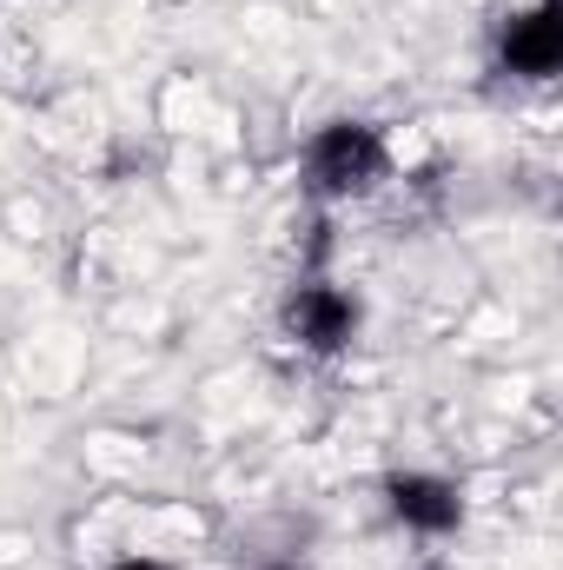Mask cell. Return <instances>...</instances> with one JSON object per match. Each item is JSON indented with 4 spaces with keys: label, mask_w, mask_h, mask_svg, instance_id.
I'll use <instances>...</instances> for the list:
<instances>
[{
    "label": "cell",
    "mask_w": 563,
    "mask_h": 570,
    "mask_svg": "<svg viewBox=\"0 0 563 570\" xmlns=\"http://www.w3.org/2000/svg\"><path fill=\"white\" fill-rule=\"evenodd\" d=\"M385 179H392V134L365 114H338V120L312 127L298 146V193L312 199V213L372 199Z\"/></svg>",
    "instance_id": "obj_1"
},
{
    "label": "cell",
    "mask_w": 563,
    "mask_h": 570,
    "mask_svg": "<svg viewBox=\"0 0 563 570\" xmlns=\"http://www.w3.org/2000/svg\"><path fill=\"white\" fill-rule=\"evenodd\" d=\"M100 570H179V564H166L152 551H127V558H113V564H100Z\"/></svg>",
    "instance_id": "obj_5"
},
{
    "label": "cell",
    "mask_w": 563,
    "mask_h": 570,
    "mask_svg": "<svg viewBox=\"0 0 563 570\" xmlns=\"http://www.w3.org/2000/svg\"><path fill=\"white\" fill-rule=\"evenodd\" d=\"M378 498H385V518H392L398 531L424 538V544L457 538V531H464V518H471L464 484H457V478H444V471H424V464H412V471H385Z\"/></svg>",
    "instance_id": "obj_4"
},
{
    "label": "cell",
    "mask_w": 563,
    "mask_h": 570,
    "mask_svg": "<svg viewBox=\"0 0 563 570\" xmlns=\"http://www.w3.org/2000/svg\"><path fill=\"white\" fill-rule=\"evenodd\" d=\"M253 570H298V564H253Z\"/></svg>",
    "instance_id": "obj_6"
},
{
    "label": "cell",
    "mask_w": 563,
    "mask_h": 570,
    "mask_svg": "<svg viewBox=\"0 0 563 570\" xmlns=\"http://www.w3.org/2000/svg\"><path fill=\"white\" fill-rule=\"evenodd\" d=\"M557 67H563V0L511 7L491 33V73L544 87V80H557Z\"/></svg>",
    "instance_id": "obj_3"
},
{
    "label": "cell",
    "mask_w": 563,
    "mask_h": 570,
    "mask_svg": "<svg viewBox=\"0 0 563 570\" xmlns=\"http://www.w3.org/2000/svg\"><path fill=\"white\" fill-rule=\"evenodd\" d=\"M279 332L305 358H345L365 332V298L325 273H298L279 305Z\"/></svg>",
    "instance_id": "obj_2"
}]
</instances>
